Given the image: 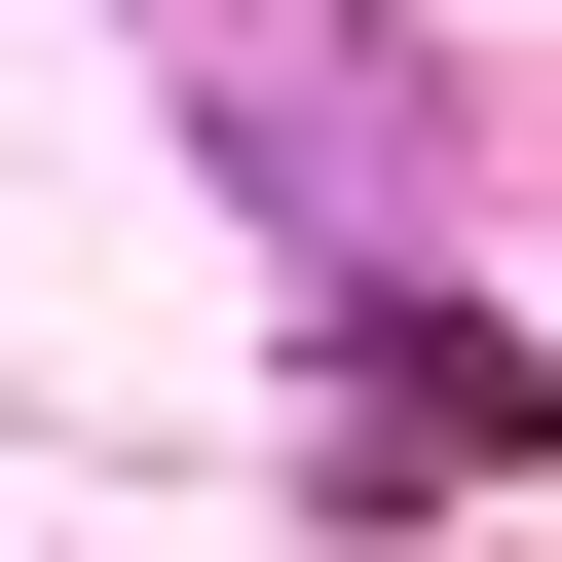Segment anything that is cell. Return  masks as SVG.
Returning <instances> with one entry per match:
<instances>
[{
  "mask_svg": "<svg viewBox=\"0 0 562 562\" xmlns=\"http://www.w3.org/2000/svg\"><path fill=\"white\" fill-rule=\"evenodd\" d=\"M525 450V338H450V301H338V487H487Z\"/></svg>",
  "mask_w": 562,
  "mask_h": 562,
  "instance_id": "1",
  "label": "cell"
}]
</instances>
